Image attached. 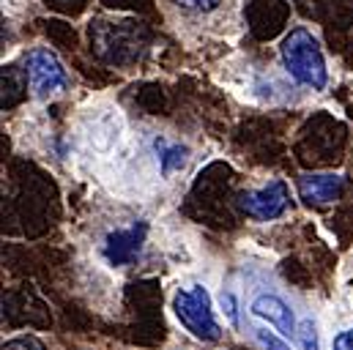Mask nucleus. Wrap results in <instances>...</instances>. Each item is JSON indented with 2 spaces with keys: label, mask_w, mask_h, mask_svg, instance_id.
Returning <instances> with one entry per match:
<instances>
[{
  "label": "nucleus",
  "mask_w": 353,
  "mask_h": 350,
  "mask_svg": "<svg viewBox=\"0 0 353 350\" xmlns=\"http://www.w3.org/2000/svg\"><path fill=\"white\" fill-rule=\"evenodd\" d=\"M170 3H176L178 8L192 11V14H211V11H216L225 0H170Z\"/></svg>",
  "instance_id": "nucleus-10"
},
{
  "label": "nucleus",
  "mask_w": 353,
  "mask_h": 350,
  "mask_svg": "<svg viewBox=\"0 0 353 350\" xmlns=\"http://www.w3.org/2000/svg\"><path fill=\"white\" fill-rule=\"evenodd\" d=\"M25 80L36 99H52L69 88V74L61 58L47 47H33L25 55Z\"/></svg>",
  "instance_id": "nucleus-3"
},
{
  "label": "nucleus",
  "mask_w": 353,
  "mask_h": 350,
  "mask_svg": "<svg viewBox=\"0 0 353 350\" xmlns=\"http://www.w3.org/2000/svg\"><path fill=\"white\" fill-rule=\"evenodd\" d=\"M145 222H134L129 227H121L115 233L107 236V244H104V258L112 262V265H129L140 255L143 244H145Z\"/></svg>",
  "instance_id": "nucleus-6"
},
{
  "label": "nucleus",
  "mask_w": 353,
  "mask_h": 350,
  "mask_svg": "<svg viewBox=\"0 0 353 350\" xmlns=\"http://www.w3.org/2000/svg\"><path fill=\"white\" fill-rule=\"evenodd\" d=\"M345 175L340 173H307L299 178V197L310 205H326L334 203L345 189Z\"/></svg>",
  "instance_id": "nucleus-7"
},
{
  "label": "nucleus",
  "mask_w": 353,
  "mask_h": 350,
  "mask_svg": "<svg viewBox=\"0 0 353 350\" xmlns=\"http://www.w3.org/2000/svg\"><path fill=\"white\" fill-rule=\"evenodd\" d=\"M296 340L301 342V348L304 350H321L318 348V331H315V323H312V320H304V323L299 326Z\"/></svg>",
  "instance_id": "nucleus-11"
},
{
  "label": "nucleus",
  "mask_w": 353,
  "mask_h": 350,
  "mask_svg": "<svg viewBox=\"0 0 353 350\" xmlns=\"http://www.w3.org/2000/svg\"><path fill=\"white\" fill-rule=\"evenodd\" d=\"M329 350H353V326L337 331V334L332 337V348Z\"/></svg>",
  "instance_id": "nucleus-13"
},
{
  "label": "nucleus",
  "mask_w": 353,
  "mask_h": 350,
  "mask_svg": "<svg viewBox=\"0 0 353 350\" xmlns=\"http://www.w3.org/2000/svg\"><path fill=\"white\" fill-rule=\"evenodd\" d=\"M157 159H159L162 173L170 175V173H176V170H181V167H186V162H189V151H186L183 145H178V143L157 140Z\"/></svg>",
  "instance_id": "nucleus-8"
},
{
  "label": "nucleus",
  "mask_w": 353,
  "mask_h": 350,
  "mask_svg": "<svg viewBox=\"0 0 353 350\" xmlns=\"http://www.w3.org/2000/svg\"><path fill=\"white\" fill-rule=\"evenodd\" d=\"M252 340H255L263 350H293L290 348V342H288L282 334L268 331V329H252Z\"/></svg>",
  "instance_id": "nucleus-9"
},
{
  "label": "nucleus",
  "mask_w": 353,
  "mask_h": 350,
  "mask_svg": "<svg viewBox=\"0 0 353 350\" xmlns=\"http://www.w3.org/2000/svg\"><path fill=\"white\" fill-rule=\"evenodd\" d=\"M239 208L250 216V219H258V222H274L279 216L288 214L290 208V189L285 181L274 178L258 189H250V192H241L239 194Z\"/></svg>",
  "instance_id": "nucleus-4"
},
{
  "label": "nucleus",
  "mask_w": 353,
  "mask_h": 350,
  "mask_svg": "<svg viewBox=\"0 0 353 350\" xmlns=\"http://www.w3.org/2000/svg\"><path fill=\"white\" fill-rule=\"evenodd\" d=\"M279 58L285 72L304 88L323 90L329 85V63L321 41L307 28H290L279 41Z\"/></svg>",
  "instance_id": "nucleus-1"
},
{
  "label": "nucleus",
  "mask_w": 353,
  "mask_h": 350,
  "mask_svg": "<svg viewBox=\"0 0 353 350\" xmlns=\"http://www.w3.org/2000/svg\"><path fill=\"white\" fill-rule=\"evenodd\" d=\"M173 315L178 323L200 342H216L222 337V326L214 315L211 296L205 285H186L178 287L173 296Z\"/></svg>",
  "instance_id": "nucleus-2"
},
{
  "label": "nucleus",
  "mask_w": 353,
  "mask_h": 350,
  "mask_svg": "<svg viewBox=\"0 0 353 350\" xmlns=\"http://www.w3.org/2000/svg\"><path fill=\"white\" fill-rule=\"evenodd\" d=\"M219 304H222V312H225V318H228L233 326H239V307H236V298H233V293L222 290V296H219Z\"/></svg>",
  "instance_id": "nucleus-12"
},
{
  "label": "nucleus",
  "mask_w": 353,
  "mask_h": 350,
  "mask_svg": "<svg viewBox=\"0 0 353 350\" xmlns=\"http://www.w3.org/2000/svg\"><path fill=\"white\" fill-rule=\"evenodd\" d=\"M250 312L255 318L265 320L276 334L282 337H293L299 334V323H296V315H293V307L276 296V293H258L252 301H250Z\"/></svg>",
  "instance_id": "nucleus-5"
}]
</instances>
